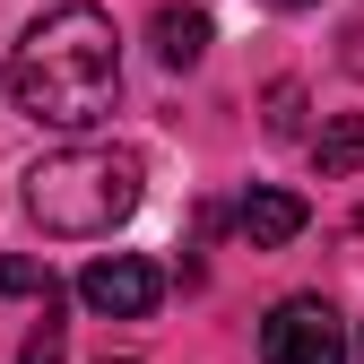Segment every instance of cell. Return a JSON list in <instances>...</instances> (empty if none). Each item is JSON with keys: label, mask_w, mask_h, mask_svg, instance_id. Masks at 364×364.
Returning a JSON list of instances; mask_svg holds the SVG:
<instances>
[{"label": "cell", "mask_w": 364, "mask_h": 364, "mask_svg": "<svg viewBox=\"0 0 364 364\" xmlns=\"http://www.w3.org/2000/svg\"><path fill=\"white\" fill-rule=\"evenodd\" d=\"M312 225V208L295 200V191H243V208H235V235L252 243V252H278V243H295Z\"/></svg>", "instance_id": "5"}, {"label": "cell", "mask_w": 364, "mask_h": 364, "mask_svg": "<svg viewBox=\"0 0 364 364\" xmlns=\"http://www.w3.org/2000/svg\"><path fill=\"white\" fill-rule=\"evenodd\" d=\"M148 35H156V61H165V70H200V53H208V9H182V0H165Z\"/></svg>", "instance_id": "6"}, {"label": "cell", "mask_w": 364, "mask_h": 364, "mask_svg": "<svg viewBox=\"0 0 364 364\" xmlns=\"http://www.w3.org/2000/svg\"><path fill=\"white\" fill-rule=\"evenodd\" d=\"M18 364H61V321H53V295H43V330L18 347Z\"/></svg>", "instance_id": "9"}, {"label": "cell", "mask_w": 364, "mask_h": 364, "mask_svg": "<svg viewBox=\"0 0 364 364\" xmlns=\"http://www.w3.org/2000/svg\"><path fill=\"white\" fill-rule=\"evenodd\" d=\"M105 364H130V355H105Z\"/></svg>", "instance_id": "12"}, {"label": "cell", "mask_w": 364, "mask_h": 364, "mask_svg": "<svg viewBox=\"0 0 364 364\" xmlns=\"http://www.w3.org/2000/svg\"><path fill=\"white\" fill-rule=\"evenodd\" d=\"M278 9H312V0H278Z\"/></svg>", "instance_id": "11"}, {"label": "cell", "mask_w": 364, "mask_h": 364, "mask_svg": "<svg viewBox=\"0 0 364 364\" xmlns=\"http://www.w3.org/2000/svg\"><path fill=\"white\" fill-rule=\"evenodd\" d=\"M355 156H364V122H355V113H330V122H321V139H312V165H321V182H347V173H355Z\"/></svg>", "instance_id": "7"}, {"label": "cell", "mask_w": 364, "mask_h": 364, "mask_svg": "<svg viewBox=\"0 0 364 364\" xmlns=\"http://www.w3.org/2000/svg\"><path fill=\"white\" fill-rule=\"evenodd\" d=\"M0 295H61V287H53V269H43V260L18 252V260H0Z\"/></svg>", "instance_id": "8"}, {"label": "cell", "mask_w": 364, "mask_h": 364, "mask_svg": "<svg viewBox=\"0 0 364 364\" xmlns=\"http://www.w3.org/2000/svg\"><path fill=\"white\" fill-rule=\"evenodd\" d=\"M165 295V269L139 260V252H105V260H87V278H78V304L96 312V321H148Z\"/></svg>", "instance_id": "4"}, {"label": "cell", "mask_w": 364, "mask_h": 364, "mask_svg": "<svg viewBox=\"0 0 364 364\" xmlns=\"http://www.w3.org/2000/svg\"><path fill=\"white\" fill-rule=\"evenodd\" d=\"M295 122H304V87L287 78V87H269V130H278V139H287Z\"/></svg>", "instance_id": "10"}, {"label": "cell", "mask_w": 364, "mask_h": 364, "mask_svg": "<svg viewBox=\"0 0 364 364\" xmlns=\"http://www.w3.org/2000/svg\"><path fill=\"white\" fill-rule=\"evenodd\" d=\"M260 364H347V321L321 295H287L260 321Z\"/></svg>", "instance_id": "3"}, {"label": "cell", "mask_w": 364, "mask_h": 364, "mask_svg": "<svg viewBox=\"0 0 364 364\" xmlns=\"http://www.w3.org/2000/svg\"><path fill=\"white\" fill-rule=\"evenodd\" d=\"M139 191H148V165H139V148H53L35 173H26V217L43 225V235H70V243H87V235H113V225L139 208Z\"/></svg>", "instance_id": "2"}, {"label": "cell", "mask_w": 364, "mask_h": 364, "mask_svg": "<svg viewBox=\"0 0 364 364\" xmlns=\"http://www.w3.org/2000/svg\"><path fill=\"white\" fill-rule=\"evenodd\" d=\"M9 96L26 122L43 130H87L105 122L122 96V35L96 0H61L26 26V43L9 53Z\"/></svg>", "instance_id": "1"}]
</instances>
